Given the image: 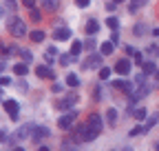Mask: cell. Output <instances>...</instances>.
Segmentation results:
<instances>
[{
	"label": "cell",
	"instance_id": "obj_1",
	"mask_svg": "<svg viewBox=\"0 0 159 151\" xmlns=\"http://www.w3.org/2000/svg\"><path fill=\"white\" fill-rule=\"evenodd\" d=\"M7 29H9V33H11V36H16V38L27 36V25L20 20V18H16V16H11L9 20H7Z\"/></svg>",
	"mask_w": 159,
	"mask_h": 151
},
{
	"label": "cell",
	"instance_id": "obj_2",
	"mask_svg": "<svg viewBox=\"0 0 159 151\" xmlns=\"http://www.w3.org/2000/svg\"><path fill=\"white\" fill-rule=\"evenodd\" d=\"M97 138V134H93L91 131V127L84 122V124H80L77 129H75V140L77 142H91V140H95Z\"/></svg>",
	"mask_w": 159,
	"mask_h": 151
},
{
	"label": "cell",
	"instance_id": "obj_3",
	"mask_svg": "<svg viewBox=\"0 0 159 151\" xmlns=\"http://www.w3.org/2000/svg\"><path fill=\"white\" fill-rule=\"evenodd\" d=\"M5 111L9 113V120H13V122L20 118V107L16 100H5Z\"/></svg>",
	"mask_w": 159,
	"mask_h": 151
},
{
	"label": "cell",
	"instance_id": "obj_4",
	"mask_svg": "<svg viewBox=\"0 0 159 151\" xmlns=\"http://www.w3.org/2000/svg\"><path fill=\"white\" fill-rule=\"evenodd\" d=\"M75 118H77V111H69V113H64L62 118L57 120V124H60V129H71L73 127V122H75Z\"/></svg>",
	"mask_w": 159,
	"mask_h": 151
},
{
	"label": "cell",
	"instance_id": "obj_5",
	"mask_svg": "<svg viewBox=\"0 0 159 151\" xmlns=\"http://www.w3.org/2000/svg\"><path fill=\"white\" fill-rule=\"evenodd\" d=\"M99 65H102V51H99V53H95V51H93L89 58L84 60V65H82V67H84V69H97Z\"/></svg>",
	"mask_w": 159,
	"mask_h": 151
},
{
	"label": "cell",
	"instance_id": "obj_6",
	"mask_svg": "<svg viewBox=\"0 0 159 151\" xmlns=\"http://www.w3.org/2000/svg\"><path fill=\"white\" fill-rule=\"evenodd\" d=\"M86 124L91 127V131H93V134H97V136H99V131L104 129V122H102V118H99L97 113H93V116H89Z\"/></svg>",
	"mask_w": 159,
	"mask_h": 151
},
{
	"label": "cell",
	"instance_id": "obj_7",
	"mask_svg": "<svg viewBox=\"0 0 159 151\" xmlns=\"http://www.w3.org/2000/svg\"><path fill=\"white\" fill-rule=\"evenodd\" d=\"M49 136H51V131H49L47 127H35L33 134H31V140H33V142H42V140L49 138Z\"/></svg>",
	"mask_w": 159,
	"mask_h": 151
},
{
	"label": "cell",
	"instance_id": "obj_8",
	"mask_svg": "<svg viewBox=\"0 0 159 151\" xmlns=\"http://www.w3.org/2000/svg\"><path fill=\"white\" fill-rule=\"evenodd\" d=\"M75 102H77V96H75V93H69V96H64L62 100H57L55 107H57V109H71Z\"/></svg>",
	"mask_w": 159,
	"mask_h": 151
},
{
	"label": "cell",
	"instance_id": "obj_9",
	"mask_svg": "<svg viewBox=\"0 0 159 151\" xmlns=\"http://www.w3.org/2000/svg\"><path fill=\"white\" fill-rule=\"evenodd\" d=\"M33 129H35V124H25L22 129H18L16 134H13V138H16V140H27V138H31Z\"/></svg>",
	"mask_w": 159,
	"mask_h": 151
},
{
	"label": "cell",
	"instance_id": "obj_10",
	"mask_svg": "<svg viewBox=\"0 0 159 151\" xmlns=\"http://www.w3.org/2000/svg\"><path fill=\"white\" fill-rule=\"evenodd\" d=\"M113 87H115V89H119V91H124V93H133V91H135V85H133V82H128V80H115V82H113Z\"/></svg>",
	"mask_w": 159,
	"mask_h": 151
},
{
	"label": "cell",
	"instance_id": "obj_11",
	"mask_svg": "<svg viewBox=\"0 0 159 151\" xmlns=\"http://www.w3.org/2000/svg\"><path fill=\"white\" fill-rule=\"evenodd\" d=\"M35 73H38V78H47V80H53V78H55L53 69H51V67H44V65H40V67L35 69Z\"/></svg>",
	"mask_w": 159,
	"mask_h": 151
},
{
	"label": "cell",
	"instance_id": "obj_12",
	"mask_svg": "<svg viewBox=\"0 0 159 151\" xmlns=\"http://www.w3.org/2000/svg\"><path fill=\"white\" fill-rule=\"evenodd\" d=\"M115 71H117L119 76H126V73L130 71V62H128L126 58H122V60H117V62H115Z\"/></svg>",
	"mask_w": 159,
	"mask_h": 151
},
{
	"label": "cell",
	"instance_id": "obj_13",
	"mask_svg": "<svg viewBox=\"0 0 159 151\" xmlns=\"http://www.w3.org/2000/svg\"><path fill=\"white\" fill-rule=\"evenodd\" d=\"M53 38H55V40H69V38H71V29H66V27H60V29H55L53 31Z\"/></svg>",
	"mask_w": 159,
	"mask_h": 151
},
{
	"label": "cell",
	"instance_id": "obj_14",
	"mask_svg": "<svg viewBox=\"0 0 159 151\" xmlns=\"http://www.w3.org/2000/svg\"><path fill=\"white\" fill-rule=\"evenodd\" d=\"M40 2H42L44 11H57L60 7V0H40Z\"/></svg>",
	"mask_w": 159,
	"mask_h": 151
},
{
	"label": "cell",
	"instance_id": "obj_15",
	"mask_svg": "<svg viewBox=\"0 0 159 151\" xmlns=\"http://www.w3.org/2000/svg\"><path fill=\"white\" fill-rule=\"evenodd\" d=\"M97 31H99V22L95 20V18H91V20L86 22V33H89V36H95Z\"/></svg>",
	"mask_w": 159,
	"mask_h": 151
},
{
	"label": "cell",
	"instance_id": "obj_16",
	"mask_svg": "<svg viewBox=\"0 0 159 151\" xmlns=\"http://www.w3.org/2000/svg\"><path fill=\"white\" fill-rule=\"evenodd\" d=\"M29 40H31V42H42V40H44V31H42V29H33V31L29 33Z\"/></svg>",
	"mask_w": 159,
	"mask_h": 151
},
{
	"label": "cell",
	"instance_id": "obj_17",
	"mask_svg": "<svg viewBox=\"0 0 159 151\" xmlns=\"http://www.w3.org/2000/svg\"><path fill=\"white\" fill-rule=\"evenodd\" d=\"M13 73H16V76H27V73H29V65H27V62L13 65Z\"/></svg>",
	"mask_w": 159,
	"mask_h": 151
},
{
	"label": "cell",
	"instance_id": "obj_18",
	"mask_svg": "<svg viewBox=\"0 0 159 151\" xmlns=\"http://www.w3.org/2000/svg\"><path fill=\"white\" fill-rule=\"evenodd\" d=\"M146 2H148V0H130V5H128V11H130V13H135L137 9H142Z\"/></svg>",
	"mask_w": 159,
	"mask_h": 151
},
{
	"label": "cell",
	"instance_id": "obj_19",
	"mask_svg": "<svg viewBox=\"0 0 159 151\" xmlns=\"http://www.w3.org/2000/svg\"><path fill=\"white\" fill-rule=\"evenodd\" d=\"M99 47H102V49H99V51H102V56H111V53H113V49H115V45H113L111 40H106V42H102V45H99Z\"/></svg>",
	"mask_w": 159,
	"mask_h": 151
},
{
	"label": "cell",
	"instance_id": "obj_20",
	"mask_svg": "<svg viewBox=\"0 0 159 151\" xmlns=\"http://www.w3.org/2000/svg\"><path fill=\"white\" fill-rule=\"evenodd\" d=\"M157 122H159V113H152V116H150V118L146 120V124H144V129H146V131H150V129H152V127H155Z\"/></svg>",
	"mask_w": 159,
	"mask_h": 151
},
{
	"label": "cell",
	"instance_id": "obj_21",
	"mask_svg": "<svg viewBox=\"0 0 159 151\" xmlns=\"http://www.w3.org/2000/svg\"><path fill=\"white\" fill-rule=\"evenodd\" d=\"M133 116H135V120H146L148 113H146V109H144V107H137V109L133 111Z\"/></svg>",
	"mask_w": 159,
	"mask_h": 151
},
{
	"label": "cell",
	"instance_id": "obj_22",
	"mask_svg": "<svg viewBox=\"0 0 159 151\" xmlns=\"http://www.w3.org/2000/svg\"><path fill=\"white\" fill-rule=\"evenodd\" d=\"M82 42L80 40H73V45H71V56H80V51H82Z\"/></svg>",
	"mask_w": 159,
	"mask_h": 151
},
{
	"label": "cell",
	"instance_id": "obj_23",
	"mask_svg": "<svg viewBox=\"0 0 159 151\" xmlns=\"http://www.w3.org/2000/svg\"><path fill=\"white\" fill-rule=\"evenodd\" d=\"M142 67H144V73H155V71H157V65H155L152 60H148V62H144Z\"/></svg>",
	"mask_w": 159,
	"mask_h": 151
},
{
	"label": "cell",
	"instance_id": "obj_24",
	"mask_svg": "<svg viewBox=\"0 0 159 151\" xmlns=\"http://www.w3.org/2000/svg\"><path fill=\"white\" fill-rule=\"evenodd\" d=\"M66 85H69V87H77V85H80V78H77L75 73H69V76H66Z\"/></svg>",
	"mask_w": 159,
	"mask_h": 151
},
{
	"label": "cell",
	"instance_id": "obj_25",
	"mask_svg": "<svg viewBox=\"0 0 159 151\" xmlns=\"http://www.w3.org/2000/svg\"><path fill=\"white\" fill-rule=\"evenodd\" d=\"M106 118H108V124H111V127H115V122H117V111H115V109H108Z\"/></svg>",
	"mask_w": 159,
	"mask_h": 151
},
{
	"label": "cell",
	"instance_id": "obj_26",
	"mask_svg": "<svg viewBox=\"0 0 159 151\" xmlns=\"http://www.w3.org/2000/svg\"><path fill=\"white\" fill-rule=\"evenodd\" d=\"M75 58V56H71V53H62V56H60V65H62V67H66L71 60Z\"/></svg>",
	"mask_w": 159,
	"mask_h": 151
},
{
	"label": "cell",
	"instance_id": "obj_27",
	"mask_svg": "<svg viewBox=\"0 0 159 151\" xmlns=\"http://www.w3.org/2000/svg\"><path fill=\"white\" fill-rule=\"evenodd\" d=\"M111 78V69L108 67H99V80H108Z\"/></svg>",
	"mask_w": 159,
	"mask_h": 151
},
{
	"label": "cell",
	"instance_id": "obj_28",
	"mask_svg": "<svg viewBox=\"0 0 159 151\" xmlns=\"http://www.w3.org/2000/svg\"><path fill=\"white\" fill-rule=\"evenodd\" d=\"M144 80H146V73H137V76H135V82H133L135 89H137V87H142V85H146Z\"/></svg>",
	"mask_w": 159,
	"mask_h": 151
},
{
	"label": "cell",
	"instance_id": "obj_29",
	"mask_svg": "<svg viewBox=\"0 0 159 151\" xmlns=\"http://www.w3.org/2000/svg\"><path fill=\"white\" fill-rule=\"evenodd\" d=\"M29 16H31V20H33V22H40V18H42L40 9H35V7H31V13H29Z\"/></svg>",
	"mask_w": 159,
	"mask_h": 151
},
{
	"label": "cell",
	"instance_id": "obj_30",
	"mask_svg": "<svg viewBox=\"0 0 159 151\" xmlns=\"http://www.w3.org/2000/svg\"><path fill=\"white\" fill-rule=\"evenodd\" d=\"M133 33H135V36H144V33H146V25H142V22L135 25V27H133Z\"/></svg>",
	"mask_w": 159,
	"mask_h": 151
},
{
	"label": "cell",
	"instance_id": "obj_31",
	"mask_svg": "<svg viewBox=\"0 0 159 151\" xmlns=\"http://www.w3.org/2000/svg\"><path fill=\"white\" fill-rule=\"evenodd\" d=\"M106 25H108V27H111V29L115 31V29L119 27V20H117V18H115V16H108V20H106Z\"/></svg>",
	"mask_w": 159,
	"mask_h": 151
},
{
	"label": "cell",
	"instance_id": "obj_32",
	"mask_svg": "<svg viewBox=\"0 0 159 151\" xmlns=\"http://www.w3.org/2000/svg\"><path fill=\"white\" fill-rule=\"evenodd\" d=\"M20 56H22V60H25V62H31V60H33V53L27 51V49H20Z\"/></svg>",
	"mask_w": 159,
	"mask_h": 151
},
{
	"label": "cell",
	"instance_id": "obj_33",
	"mask_svg": "<svg viewBox=\"0 0 159 151\" xmlns=\"http://www.w3.org/2000/svg\"><path fill=\"white\" fill-rule=\"evenodd\" d=\"M142 134H146V129H144V127H135V129H130V134H128V136L135 138V136H142Z\"/></svg>",
	"mask_w": 159,
	"mask_h": 151
},
{
	"label": "cell",
	"instance_id": "obj_34",
	"mask_svg": "<svg viewBox=\"0 0 159 151\" xmlns=\"http://www.w3.org/2000/svg\"><path fill=\"white\" fill-rule=\"evenodd\" d=\"M133 58H135V65H144V56H142V53H137V51H135V53H133Z\"/></svg>",
	"mask_w": 159,
	"mask_h": 151
},
{
	"label": "cell",
	"instance_id": "obj_35",
	"mask_svg": "<svg viewBox=\"0 0 159 151\" xmlns=\"http://www.w3.org/2000/svg\"><path fill=\"white\" fill-rule=\"evenodd\" d=\"M111 42L117 47V42H119V33H117V29H115V31H113V36H111Z\"/></svg>",
	"mask_w": 159,
	"mask_h": 151
},
{
	"label": "cell",
	"instance_id": "obj_36",
	"mask_svg": "<svg viewBox=\"0 0 159 151\" xmlns=\"http://www.w3.org/2000/svg\"><path fill=\"white\" fill-rule=\"evenodd\" d=\"M75 5L84 9V7H89V0H75Z\"/></svg>",
	"mask_w": 159,
	"mask_h": 151
},
{
	"label": "cell",
	"instance_id": "obj_37",
	"mask_svg": "<svg viewBox=\"0 0 159 151\" xmlns=\"http://www.w3.org/2000/svg\"><path fill=\"white\" fill-rule=\"evenodd\" d=\"M7 85H11V78H0V87H7Z\"/></svg>",
	"mask_w": 159,
	"mask_h": 151
},
{
	"label": "cell",
	"instance_id": "obj_38",
	"mask_svg": "<svg viewBox=\"0 0 159 151\" xmlns=\"http://www.w3.org/2000/svg\"><path fill=\"white\" fill-rule=\"evenodd\" d=\"M84 47H86V49H91V51H93V47H95V42H93V40H91V38H89V40H86V42H84Z\"/></svg>",
	"mask_w": 159,
	"mask_h": 151
},
{
	"label": "cell",
	"instance_id": "obj_39",
	"mask_svg": "<svg viewBox=\"0 0 159 151\" xmlns=\"http://www.w3.org/2000/svg\"><path fill=\"white\" fill-rule=\"evenodd\" d=\"M22 2H25V7H29V9L35 7V0H22Z\"/></svg>",
	"mask_w": 159,
	"mask_h": 151
},
{
	"label": "cell",
	"instance_id": "obj_40",
	"mask_svg": "<svg viewBox=\"0 0 159 151\" xmlns=\"http://www.w3.org/2000/svg\"><path fill=\"white\" fill-rule=\"evenodd\" d=\"M51 89H53V91H55V93H60V91H62V85H57V82H55V85H53V87H51Z\"/></svg>",
	"mask_w": 159,
	"mask_h": 151
},
{
	"label": "cell",
	"instance_id": "obj_41",
	"mask_svg": "<svg viewBox=\"0 0 159 151\" xmlns=\"http://www.w3.org/2000/svg\"><path fill=\"white\" fill-rule=\"evenodd\" d=\"M157 51H159L157 45H150V47H148V53H157Z\"/></svg>",
	"mask_w": 159,
	"mask_h": 151
},
{
	"label": "cell",
	"instance_id": "obj_42",
	"mask_svg": "<svg viewBox=\"0 0 159 151\" xmlns=\"http://www.w3.org/2000/svg\"><path fill=\"white\" fill-rule=\"evenodd\" d=\"M7 5H9V7H11V11H13V9H16V0H7Z\"/></svg>",
	"mask_w": 159,
	"mask_h": 151
},
{
	"label": "cell",
	"instance_id": "obj_43",
	"mask_svg": "<svg viewBox=\"0 0 159 151\" xmlns=\"http://www.w3.org/2000/svg\"><path fill=\"white\" fill-rule=\"evenodd\" d=\"M5 140V134H2V131H0V142H2Z\"/></svg>",
	"mask_w": 159,
	"mask_h": 151
},
{
	"label": "cell",
	"instance_id": "obj_44",
	"mask_svg": "<svg viewBox=\"0 0 159 151\" xmlns=\"http://www.w3.org/2000/svg\"><path fill=\"white\" fill-rule=\"evenodd\" d=\"M155 78H157V80H159V69H157V71H155Z\"/></svg>",
	"mask_w": 159,
	"mask_h": 151
},
{
	"label": "cell",
	"instance_id": "obj_45",
	"mask_svg": "<svg viewBox=\"0 0 159 151\" xmlns=\"http://www.w3.org/2000/svg\"><path fill=\"white\" fill-rule=\"evenodd\" d=\"M113 2H117V5H119V2H124V0H113Z\"/></svg>",
	"mask_w": 159,
	"mask_h": 151
},
{
	"label": "cell",
	"instance_id": "obj_46",
	"mask_svg": "<svg viewBox=\"0 0 159 151\" xmlns=\"http://www.w3.org/2000/svg\"><path fill=\"white\" fill-rule=\"evenodd\" d=\"M2 69H5V65H0V73H2Z\"/></svg>",
	"mask_w": 159,
	"mask_h": 151
},
{
	"label": "cell",
	"instance_id": "obj_47",
	"mask_svg": "<svg viewBox=\"0 0 159 151\" xmlns=\"http://www.w3.org/2000/svg\"><path fill=\"white\" fill-rule=\"evenodd\" d=\"M155 147H157V149H159V142H157V144H155Z\"/></svg>",
	"mask_w": 159,
	"mask_h": 151
},
{
	"label": "cell",
	"instance_id": "obj_48",
	"mask_svg": "<svg viewBox=\"0 0 159 151\" xmlns=\"http://www.w3.org/2000/svg\"><path fill=\"white\" fill-rule=\"evenodd\" d=\"M0 13H2V9H0Z\"/></svg>",
	"mask_w": 159,
	"mask_h": 151
}]
</instances>
